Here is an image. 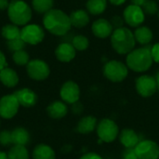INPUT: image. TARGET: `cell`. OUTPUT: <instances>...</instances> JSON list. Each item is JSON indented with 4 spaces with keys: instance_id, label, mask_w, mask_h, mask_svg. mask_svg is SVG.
Instances as JSON below:
<instances>
[{
    "instance_id": "7",
    "label": "cell",
    "mask_w": 159,
    "mask_h": 159,
    "mask_svg": "<svg viewBox=\"0 0 159 159\" xmlns=\"http://www.w3.org/2000/svg\"><path fill=\"white\" fill-rule=\"evenodd\" d=\"M135 89L140 96L143 98L152 97L158 89L157 79L154 76L148 75H141L135 81Z\"/></svg>"
},
{
    "instance_id": "9",
    "label": "cell",
    "mask_w": 159,
    "mask_h": 159,
    "mask_svg": "<svg viewBox=\"0 0 159 159\" xmlns=\"http://www.w3.org/2000/svg\"><path fill=\"white\" fill-rule=\"evenodd\" d=\"M26 71L28 75L34 80H44L48 77L50 74L49 66L41 60H32L26 65Z\"/></svg>"
},
{
    "instance_id": "27",
    "label": "cell",
    "mask_w": 159,
    "mask_h": 159,
    "mask_svg": "<svg viewBox=\"0 0 159 159\" xmlns=\"http://www.w3.org/2000/svg\"><path fill=\"white\" fill-rule=\"evenodd\" d=\"M8 159H29V153L23 145H13L7 153Z\"/></svg>"
},
{
    "instance_id": "41",
    "label": "cell",
    "mask_w": 159,
    "mask_h": 159,
    "mask_svg": "<svg viewBox=\"0 0 159 159\" xmlns=\"http://www.w3.org/2000/svg\"><path fill=\"white\" fill-rule=\"evenodd\" d=\"M147 1H148V0H131V2H132L133 5H136V6L141 7L145 4Z\"/></svg>"
},
{
    "instance_id": "21",
    "label": "cell",
    "mask_w": 159,
    "mask_h": 159,
    "mask_svg": "<svg viewBox=\"0 0 159 159\" xmlns=\"http://www.w3.org/2000/svg\"><path fill=\"white\" fill-rule=\"evenodd\" d=\"M69 17H70L71 24L76 28L85 27L89 22V14L83 9H78L75 11H73Z\"/></svg>"
},
{
    "instance_id": "22",
    "label": "cell",
    "mask_w": 159,
    "mask_h": 159,
    "mask_svg": "<svg viewBox=\"0 0 159 159\" xmlns=\"http://www.w3.org/2000/svg\"><path fill=\"white\" fill-rule=\"evenodd\" d=\"M34 159H56L54 150L48 144L40 143L33 151Z\"/></svg>"
},
{
    "instance_id": "35",
    "label": "cell",
    "mask_w": 159,
    "mask_h": 159,
    "mask_svg": "<svg viewBox=\"0 0 159 159\" xmlns=\"http://www.w3.org/2000/svg\"><path fill=\"white\" fill-rule=\"evenodd\" d=\"M151 52H152V57H153L154 61L159 63V43L155 44L151 48Z\"/></svg>"
},
{
    "instance_id": "17",
    "label": "cell",
    "mask_w": 159,
    "mask_h": 159,
    "mask_svg": "<svg viewBox=\"0 0 159 159\" xmlns=\"http://www.w3.org/2000/svg\"><path fill=\"white\" fill-rule=\"evenodd\" d=\"M55 55L58 61L61 62H69L75 57V48L70 43H61L57 47Z\"/></svg>"
},
{
    "instance_id": "6",
    "label": "cell",
    "mask_w": 159,
    "mask_h": 159,
    "mask_svg": "<svg viewBox=\"0 0 159 159\" xmlns=\"http://www.w3.org/2000/svg\"><path fill=\"white\" fill-rule=\"evenodd\" d=\"M97 136L101 143H113L119 136V128L117 124L110 118H102L98 122L96 128Z\"/></svg>"
},
{
    "instance_id": "19",
    "label": "cell",
    "mask_w": 159,
    "mask_h": 159,
    "mask_svg": "<svg viewBox=\"0 0 159 159\" xmlns=\"http://www.w3.org/2000/svg\"><path fill=\"white\" fill-rule=\"evenodd\" d=\"M47 113H48V116L53 119H61L67 115L68 108L63 102L56 101V102H51L48 106Z\"/></svg>"
},
{
    "instance_id": "42",
    "label": "cell",
    "mask_w": 159,
    "mask_h": 159,
    "mask_svg": "<svg viewBox=\"0 0 159 159\" xmlns=\"http://www.w3.org/2000/svg\"><path fill=\"white\" fill-rule=\"evenodd\" d=\"M109 1L115 6H120L122 4H124L127 0H109Z\"/></svg>"
},
{
    "instance_id": "25",
    "label": "cell",
    "mask_w": 159,
    "mask_h": 159,
    "mask_svg": "<svg viewBox=\"0 0 159 159\" xmlns=\"http://www.w3.org/2000/svg\"><path fill=\"white\" fill-rule=\"evenodd\" d=\"M86 6L90 14L100 15L106 9L107 0H88Z\"/></svg>"
},
{
    "instance_id": "5",
    "label": "cell",
    "mask_w": 159,
    "mask_h": 159,
    "mask_svg": "<svg viewBox=\"0 0 159 159\" xmlns=\"http://www.w3.org/2000/svg\"><path fill=\"white\" fill-rule=\"evenodd\" d=\"M103 75L109 81L114 83H120L124 81L129 75V68L127 64L122 61L112 60L107 61L103 66Z\"/></svg>"
},
{
    "instance_id": "33",
    "label": "cell",
    "mask_w": 159,
    "mask_h": 159,
    "mask_svg": "<svg viewBox=\"0 0 159 159\" xmlns=\"http://www.w3.org/2000/svg\"><path fill=\"white\" fill-rule=\"evenodd\" d=\"M0 144L2 146H9L10 144H12L11 131L8 130L0 131Z\"/></svg>"
},
{
    "instance_id": "23",
    "label": "cell",
    "mask_w": 159,
    "mask_h": 159,
    "mask_svg": "<svg viewBox=\"0 0 159 159\" xmlns=\"http://www.w3.org/2000/svg\"><path fill=\"white\" fill-rule=\"evenodd\" d=\"M134 38L136 42L141 45H148L153 39V32L147 26H141L137 27V29L133 33Z\"/></svg>"
},
{
    "instance_id": "18",
    "label": "cell",
    "mask_w": 159,
    "mask_h": 159,
    "mask_svg": "<svg viewBox=\"0 0 159 159\" xmlns=\"http://www.w3.org/2000/svg\"><path fill=\"white\" fill-rule=\"evenodd\" d=\"M98 120L93 116H83L77 123L76 130L81 134H89L96 130Z\"/></svg>"
},
{
    "instance_id": "44",
    "label": "cell",
    "mask_w": 159,
    "mask_h": 159,
    "mask_svg": "<svg viewBox=\"0 0 159 159\" xmlns=\"http://www.w3.org/2000/svg\"><path fill=\"white\" fill-rule=\"evenodd\" d=\"M156 79H157V89H159V72L157 73V77H156Z\"/></svg>"
},
{
    "instance_id": "40",
    "label": "cell",
    "mask_w": 159,
    "mask_h": 159,
    "mask_svg": "<svg viewBox=\"0 0 159 159\" xmlns=\"http://www.w3.org/2000/svg\"><path fill=\"white\" fill-rule=\"evenodd\" d=\"M8 0H0V10L7 9L8 7Z\"/></svg>"
},
{
    "instance_id": "26",
    "label": "cell",
    "mask_w": 159,
    "mask_h": 159,
    "mask_svg": "<svg viewBox=\"0 0 159 159\" xmlns=\"http://www.w3.org/2000/svg\"><path fill=\"white\" fill-rule=\"evenodd\" d=\"M2 36L7 39V41L20 38V29L15 24H7L2 28Z\"/></svg>"
},
{
    "instance_id": "11",
    "label": "cell",
    "mask_w": 159,
    "mask_h": 159,
    "mask_svg": "<svg viewBox=\"0 0 159 159\" xmlns=\"http://www.w3.org/2000/svg\"><path fill=\"white\" fill-rule=\"evenodd\" d=\"M20 103L14 94L3 96L0 99V116L5 119L14 117L20 107Z\"/></svg>"
},
{
    "instance_id": "45",
    "label": "cell",
    "mask_w": 159,
    "mask_h": 159,
    "mask_svg": "<svg viewBox=\"0 0 159 159\" xmlns=\"http://www.w3.org/2000/svg\"><path fill=\"white\" fill-rule=\"evenodd\" d=\"M157 14H158V18H159V10H158V13H157Z\"/></svg>"
},
{
    "instance_id": "12",
    "label": "cell",
    "mask_w": 159,
    "mask_h": 159,
    "mask_svg": "<svg viewBox=\"0 0 159 159\" xmlns=\"http://www.w3.org/2000/svg\"><path fill=\"white\" fill-rule=\"evenodd\" d=\"M124 20L131 27H139L145 19V14L141 7L129 5L124 10Z\"/></svg>"
},
{
    "instance_id": "32",
    "label": "cell",
    "mask_w": 159,
    "mask_h": 159,
    "mask_svg": "<svg viewBox=\"0 0 159 159\" xmlns=\"http://www.w3.org/2000/svg\"><path fill=\"white\" fill-rule=\"evenodd\" d=\"M144 14H147V15H150V16H153L157 13H158V5L157 4L156 1L154 0H148L143 7H142Z\"/></svg>"
},
{
    "instance_id": "1",
    "label": "cell",
    "mask_w": 159,
    "mask_h": 159,
    "mask_svg": "<svg viewBox=\"0 0 159 159\" xmlns=\"http://www.w3.org/2000/svg\"><path fill=\"white\" fill-rule=\"evenodd\" d=\"M43 24L45 28L55 35H64L71 29L70 17L60 9H50L44 14Z\"/></svg>"
},
{
    "instance_id": "20",
    "label": "cell",
    "mask_w": 159,
    "mask_h": 159,
    "mask_svg": "<svg viewBox=\"0 0 159 159\" xmlns=\"http://www.w3.org/2000/svg\"><path fill=\"white\" fill-rule=\"evenodd\" d=\"M0 81L7 88H14L19 82V76L13 69L6 67L0 71Z\"/></svg>"
},
{
    "instance_id": "28",
    "label": "cell",
    "mask_w": 159,
    "mask_h": 159,
    "mask_svg": "<svg viewBox=\"0 0 159 159\" xmlns=\"http://www.w3.org/2000/svg\"><path fill=\"white\" fill-rule=\"evenodd\" d=\"M53 0H33L32 5L34 9L41 14H45L50 9H52L53 7Z\"/></svg>"
},
{
    "instance_id": "30",
    "label": "cell",
    "mask_w": 159,
    "mask_h": 159,
    "mask_svg": "<svg viewBox=\"0 0 159 159\" xmlns=\"http://www.w3.org/2000/svg\"><path fill=\"white\" fill-rule=\"evenodd\" d=\"M12 59L14 61V62L18 65H27L28 62L30 61V57H29V54L24 51L23 49L22 50H19V51H16L13 53L12 55Z\"/></svg>"
},
{
    "instance_id": "3",
    "label": "cell",
    "mask_w": 159,
    "mask_h": 159,
    "mask_svg": "<svg viewBox=\"0 0 159 159\" xmlns=\"http://www.w3.org/2000/svg\"><path fill=\"white\" fill-rule=\"evenodd\" d=\"M135 43L136 40L133 33L126 27L116 29L111 34L112 48L120 55H128L134 49Z\"/></svg>"
},
{
    "instance_id": "36",
    "label": "cell",
    "mask_w": 159,
    "mask_h": 159,
    "mask_svg": "<svg viewBox=\"0 0 159 159\" xmlns=\"http://www.w3.org/2000/svg\"><path fill=\"white\" fill-rule=\"evenodd\" d=\"M111 24H112L113 28L114 27L116 29L121 28V27H123V20H122V18L120 16H115V17L112 18Z\"/></svg>"
},
{
    "instance_id": "16",
    "label": "cell",
    "mask_w": 159,
    "mask_h": 159,
    "mask_svg": "<svg viewBox=\"0 0 159 159\" xmlns=\"http://www.w3.org/2000/svg\"><path fill=\"white\" fill-rule=\"evenodd\" d=\"M13 94L16 96L20 105L23 107H32L36 103L37 96L30 89H21L15 91Z\"/></svg>"
},
{
    "instance_id": "2",
    "label": "cell",
    "mask_w": 159,
    "mask_h": 159,
    "mask_svg": "<svg viewBox=\"0 0 159 159\" xmlns=\"http://www.w3.org/2000/svg\"><path fill=\"white\" fill-rule=\"evenodd\" d=\"M154 62L151 48L143 47L130 51L126 59V64L129 69L136 73L148 71Z\"/></svg>"
},
{
    "instance_id": "15",
    "label": "cell",
    "mask_w": 159,
    "mask_h": 159,
    "mask_svg": "<svg viewBox=\"0 0 159 159\" xmlns=\"http://www.w3.org/2000/svg\"><path fill=\"white\" fill-rule=\"evenodd\" d=\"M118 138L121 144L125 148H135L141 141L138 133L134 129L129 128L123 129L119 133Z\"/></svg>"
},
{
    "instance_id": "14",
    "label": "cell",
    "mask_w": 159,
    "mask_h": 159,
    "mask_svg": "<svg viewBox=\"0 0 159 159\" xmlns=\"http://www.w3.org/2000/svg\"><path fill=\"white\" fill-rule=\"evenodd\" d=\"M113 26L110 21L105 19H99L92 23L91 31L93 34L98 38H107L113 34Z\"/></svg>"
},
{
    "instance_id": "8",
    "label": "cell",
    "mask_w": 159,
    "mask_h": 159,
    "mask_svg": "<svg viewBox=\"0 0 159 159\" xmlns=\"http://www.w3.org/2000/svg\"><path fill=\"white\" fill-rule=\"evenodd\" d=\"M139 159H158L159 145L152 140H142L134 148Z\"/></svg>"
},
{
    "instance_id": "10",
    "label": "cell",
    "mask_w": 159,
    "mask_h": 159,
    "mask_svg": "<svg viewBox=\"0 0 159 159\" xmlns=\"http://www.w3.org/2000/svg\"><path fill=\"white\" fill-rule=\"evenodd\" d=\"M45 37L44 30L37 24H29L20 30V38L30 45H37L43 41Z\"/></svg>"
},
{
    "instance_id": "4",
    "label": "cell",
    "mask_w": 159,
    "mask_h": 159,
    "mask_svg": "<svg viewBox=\"0 0 159 159\" xmlns=\"http://www.w3.org/2000/svg\"><path fill=\"white\" fill-rule=\"evenodd\" d=\"M7 15L15 25H25L32 18V9L24 1L12 0L7 7Z\"/></svg>"
},
{
    "instance_id": "24",
    "label": "cell",
    "mask_w": 159,
    "mask_h": 159,
    "mask_svg": "<svg viewBox=\"0 0 159 159\" xmlns=\"http://www.w3.org/2000/svg\"><path fill=\"white\" fill-rule=\"evenodd\" d=\"M12 137V144L14 145H23L25 146L29 140L30 135L29 132L24 128H16L11 131Z\"/></svg>"
},
{
    "instance_id": "37",
    "label": "cell",
    "mask_w": 159,
    "mask_h": 159,
    "mask_svg": "<svg viewBox=\"0 0 159 159\" xmlns=\"http://www.w3.org/2000/svg\"><path fill=\"white\" fill-rule=\"evenodd\" d=\"M79 159H103L99 154L94 152H89L84 154Z\"/></svg>"
},
{
    "instance_id": "31",
    "label": "cell",
    "mask_w": 159,
    "mask_h": 159,
    "mask_svg": "<svg viewBox=\"0 0 159 159\" xmlns=\"http://www.w3.org/2000/svg\"><path fill=\"white\" fill-rule=\"evenodd\" d=\"M25 42L20 37V38H17V39H14V40H9V41H7V48L10 50V51H13V52H16V51H19V50H22L25 47Z\"/></svg>"
},
{
    "instance_id": "29",
    "label": "cell",
    "mask_w": 159,
    "mask_h": 159,
    "mask_svg": "<svg viewBox=\"0 0 159 159\" xmlns=\"http://www.w3.org/2000/svg\"><path fill=\"white\" fill-rule=\"evenodd\" d=\"M72 45L74 46V48H75V50L83 51V50H85V49H87L89 48V39L85 35L79 34V35H75L73 38Z\"/></svg>"
},
{
    "instance_id": "34",
    "label": "cell",
    "mask_w": 159,
    "mask_h": 159,
    "mask_svg": "<svg viewBox=\"0 0 159 159\" xmlns=\"http://www.w3.org/2000/svg\"><path fill=\"white\" fill-rule=\"evenodd\" d=\"M122 159H139L134 148H126L122 154Z\"/></svg>"
},
{
    "instance_id": "39",
    "label": "cell",
    "mask_w": 159,
    "mask_h": 159,
    "mask_svg": "<svg viewBox=\"0 0 159 159\" xmlns=\"http://www.w3.org/2000/svg\"><path fill=\"white\" fill-rule=\"evenodd\" d=\"M7 66V63L6 61V57L4 55V53L0 50V71H2Z\"/></svg>"
},
{
    "instance_id": "43",
    "label": "cell",
    "mask_w": 159,
    "mask_h": 159,
    "mask_svg": "<svg viewBox=\"0 0 159 159\" xmlns=\"http://www.w3.org/2000/svg\"><path fill=\"white\" fill-rule=\"evenodd\" d=\"M0 159H8L7 154L5 152H1L0 151Z\"/></svg>"
},
{
    "instance_id": "13",
    "label": "cell",
    "mask_w": 159,
    "mask_h": 159,
    "mask_svg": "<svg viewBox=\"0 0 159 159\" xmlns=\"http://www.w3.org/2000/svg\"><path fill=\"white\" fill-rule=\"evenodd\" d=\"M60 95L64 102L74 104L80 99V88L75 82L67 81L61 86Z\"/></svg>"
},
{
    "instance_id": "38",
    "label": "cell",
    "mask_w": 159,
    "mask_h": 159,
    "mask_svg": "<svg viewBox=\"0 0 159 159\" xmlns=\"http://www.w3.org/2000/svg\"><path fill=\"white\" fill-rule=\"evenodd\" d=\"M72 111H73L75 114H77V115H78V114H81V113L83 112V105H82L79 102H75V103L73 104Z\"/></svg>"
}]
</instances>
